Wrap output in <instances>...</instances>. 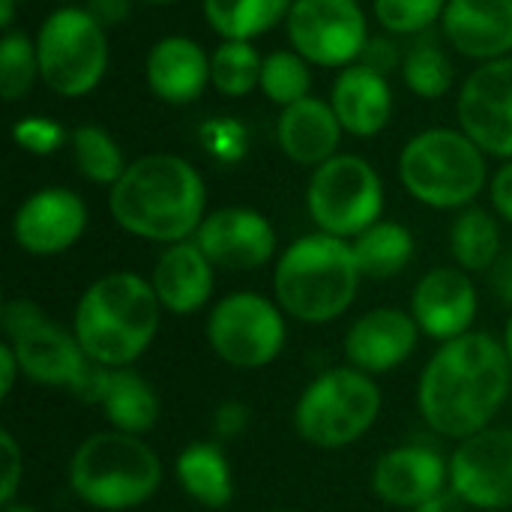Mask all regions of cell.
I'll list each match as a JSON object with an SVG mask.
<instances>
[{
	"mask_svg": "<svg viewBox=\"0 0 512 512\" xmlns=\"http://www.w3.org/2000/svg\"><path fill=\"white\" fill-rule=\"evenodd\" d=\"M510 357L489 333H465L444 342L423 369L417 405L429 429L444 438L483 432L510 393Z\"/></svg>",
	"mask_w": 512,
	"mask_h": 512,
	"instance_id": "1",
	"label": "cell"
},
{
	"mask_svg": "<svg viewBox=\"0 0 512 512\" xmlns=\"http://www.w3.org/2000/svg\"><path fill=\"white\" fill-rule=\"evenodd\" d=\"M204 207V180L177 153L138 156L108 192V210L123 231L168 246L198 234L207 216Z\"/></svg>",
	"mask_w": 512,
	"mask_h": 512,
	"instance_id": "2",
	"label": "cell"
},
{
	"mask_svg": "<svg viewBox=\"0 0 512 512\" xmlns=\"http://www.w3.org/2000/svg\"><path fill=\"white\" fill-rule=\"evenodd\" d=\"M159 297L138 273H108L78 300L75 339L87 357L108 369L135 363L159 330Z\"/></svg>",
	"mask_w": 512,
	"mask_h": 512,
	"instance_id": "3",
	"label": "cell"
},
{
	"mask_svg": "<svg viewBox=\"0 0 512 512\" xmlns=\"http://www.w3.org/2000/svg\"><path fill=\"white\" fill-rule=\"evenodd\" d=\"M360 264L348 240L333 234H306L294 240L273 273L279 306L306 324L339 318L357 297Z\"/></svg>",
	"mask_w": 512,
	"mask_h": 512,
	"instance_id": "4",
	"label": "cell"
},
{
	"mask_svg": "<svg viewBox=\"0 0 512 512\" xmlns=\"http://www.w3.org/2000/svg\"><path fill=\"white\" fill-rule=\"evenodd\" d=\"M0 327L30 381L66 387L81 402H102L111 369L93 363L81 342L54 324L33 300L18 297L3 303Z\"/></svg>",
	"mask_w": 512,
	"mask_h": 512,
	"instance_id": "5",
	"label": "cell"
},
{
	"mask_svg": "<svg viewBox=\"0 0 512 512\" xmlns=\"http://www.w3.org/2000/svg\"><path fill=\"white\" fill-rule=\"evenodd\" d=\"M159 483V456L138 435L117 429L81 441L69 462L72 492L96 510H132L150 501Z\"/></svg>",
	"mask_w": 512,
	"mask_h": 512,
	"instance_id": "6",
	"label": "cell"
},
{
	"mask_svg": "<svg viewBox=\"0 0 512 512\" xmlns=\"http://www.w3.org/2000/svg\"><path fill=\"white\" fill-rule=\"evenodd\" d=\"M399 180L426 207H471L489 180L486 153L462 129H423L399 153Z\"/></svg>",
	"mask_w": 512,
	"mask_h": 512,
	"instance_id": "7",
	"label": "cell"
},
{
	"mask_svg": "<svg viewBox=\"0 0 512 512\" xmlns=\"http://www.w3.org/2000/svg\"><path fill=\"white\" fill-rule=\"evenodd\" d=\"M33 39L39 81L63 99L93 93L108 72V30L78 3L45 15Z\"/></svg>",
	"mask_w": 512,
	"mask_h": 512,
	"instance_id": "8",
	"label": "cell"
},
{
	"mask_svg": "<svg viewBox=\"0 0 512 512\" xmlns=\"http://www.w3.org/2000/svg\"><path fill=\"white\" fill-rule=\"evenodd\" d=\"M381 411L378 384L360 369H330L318 375L294 408V426L303 441L321 450H342L360 441Z\"/></svg>",
	"mask_w": 512,
	"mask_h": 512,
	"instance_id": "9",
	"label": "cell"
},
{
	"mask_svg": "<svg viewBox=\"0 0 512 512\" xmlns=\"http://www.w3.org/2000/svg\"><path fill=\"white\" fill-rule=\"evenodd\" d=\"M306 207L324 234L348 240L381 219L384 183L363 156L336 153L312 171Z\"/></svg>",
	"mask_w": 512,
	"mask_h": 512,
	"instance_id": "10",
	"label": "cell"
},
{
	"mask_svg": "<svg viewBox=\"0 0 512 512\" xmlns=\"http://www.w3.org/2000/svg\"><path fill=\"white\" fill-rule=\"evenodd\" d=\"M207 342L225 363L258 369L279 357L285 345V321L267 297L237 291L222 297L210 312Z\"/></svg>",
	"mask_w": 512,
	"mask_h": 512,
	"instance_id": "11",
	"label": "cell"
},
{
	"mask_svg": "<svg viewBox=\"0 0 512 512\" xmlns=\"http://www.w3.org/2000/svg\"><path fill=\"white\" fill-rule=\"evenodd\" d=\"M285 27L291 48L324 69L357 63L369 42V21L360 0H294Z\"/></svg>",
	"mask_w": 512,
	"mask_h": 512,
	"instance_id": "12",
	"label": "cell"
},
{
	"mask_svg": "<svg viewBox=\"0 0 512 512\" xmlns=\"http://www.w3.org/2000/svg\"><path fill=\"white\" fill-rule=\"evenodd\" d=\"M459 129L486 153L512 159V54L480 63L459 90Z\"/></svg>",
	"mask_w": 512,
	"mask_h": 512,
	"instance_id": "13",
	"label": "cell"
},
{
	"mask_svg": "<svg viewBox=\"0 0 512 512\" xmlns=\"http://www.w3.org/2000/svg\"><path fill=\"white\" fill-rule=\"evenodd\" d=\"M450 492L480 510L512 507V429H483L456 447Z\"/></svg>",
	"mask_w": 512,
	"mask_h": 512,
	"instance_id": "14",
	"label": "cell"
},
{
	"mask_svg": "<svg viewBox=\"0 0 512 512\" xmlns=\"http://www.w3.org/2000/svg\"><path fill=\"white\" fill-rule=\"evenodd\" d=\"M87 228V204L66 186H45L27 195L12 216V237L27 255H60Z\"/></svg>",
	"mask_w": 512,
	"mask_h": 512,
	"instance_id": "15",
	"label": "cell"
},
{
	"mask_svg": "<svg viewBox=\"0 0 512 512\" xmlns=\"http://www.w3.org/2000/svg\"><path fill=\"white\" fill-rule=\"evenodd\" d=\"M195 243L222 270H258L276 252L270 219L252 207H219L204 216Z\"/></svg>",
	"mask_w": 512,
	"mask_h": 512,
	"instance_id": "16",
	"label": "cell"
},
{
	"mask_svg": "<svg viewBox=\"0 0 512 512\" xmlns=\"http://www.w3.org/2000/svg\"><path fill=\"white\" fill-rule=\"evenodd\" d=\"M450 480V462L432 447L408 444L384 453L372 471V492L402 510H417L420 504L432 501L435 495L447 492Z\"/></svg>",
	"mask_w": 512,
	"mask_h": 512,
	"instance_id": "17",
	"label": "cell"
},
{
	"mask_svg": "<svg viewBox=\"0 0 512 512\" xmlns=\"http://www.w3.org/2000/svg\"><path fill=\"white\" fill-rule=\"evenodd\" d=\"M411 315L417 327L432 339L450 342L465 336L477 318V288L468 273L456 267H438L417 282Z\"/></svg>",
	"mask_w": 512,
	"mask_h": 512,
	"instance_id": "18",
	"label": "cell"
},
{
	"mask_svg": "<svg viewBox=\"0 0 512 512\" xmlns=\"http://www.w3.org/2000/svg\"><path fill=\"white\" fill-rule=\"evenodd\" d=\"M441 33L468 60L510 57L512 0H447Z\"/></svg>",
	"mask_w": 512,
	"mask_h": 512,
	"instance_id": "19",
	"label": "cell"
},
{
	"mask_svg": "<svg viewBox=\"0 0 512 512\" xmlns=\"http://www.w3.org/2000/svg\"><path fill=\"white\" fill-rule=\"evenodd\" d=\"M144 78L156 99L168 105H189L201 99L210 84V54L189 36H162L147 51Z\"/></svg>",
	"mask_w": 512,
	"mask_h": 512,
	"instance_id": "20",
	"label": "cell"
},
{
	"mask_svg": "<svg viewBox=\"0 0 512 512\" xmlns=\"http://www.w3.org/2000/svg\"><path fill=\"white\" fill-rule=\"evenodd\" d=\"M417 321L402 309H372L351 324L345 336V357L366 375H381L408 360L417 345Z\"/></svg>",
	"mask_w": 512,
	"mask_h": 512,
	"instance_id": "21",
	"label": "cell"
},
{
	"mask_svg": "<svg viewBox=\"0 0 512 512\" xmlns=\"http://www.w3.org/2000/svg\"><path fill=\"white\" fill-rule=\"evenodd\" d=\"M330 105L342 123V129L354 138H375L387 129L393 114V87L387 75L351 63L339 69L330 87Z\"/></svg>",
	"mask_w": 512,
	"mask_h": 512,
	"instance_id": "22",
	"label": "cell"
},
{
	"mask_svg": "<svg viewBox=\"0 0 512 512\" xmlns=\"http://www.w3.org/2000/svg\"><path fill=\"white\" fill-rule=\"evenodd\" d=\"M342 132L345 129H342L330 99H318V96H309L303 102L282 108L279 120H276L279 150L291 162L309 165V168H318L339 153Z\"/></svg>",
	"mask_w": 512,
	"mask_h": 512,
	"instance_id": "23",
	"label": "cell"
},
{
	"mask_svg": "<svg viewBox=\"0 0 512 512\" xmlns=\"http://www.w3.org/2000/svg\"><path fill=\"white\" fill-rule=\"evenodd\" d=\"M150 285L162 309L174 315L198 312L213 294V261L201 252L195 240L171 243L159 255Z\"/></svg>",
	"mask_w": 512,
	"mask_h": 512,
	"instance_id": "24",
	"label": "cell"
},
{
	"mask_svg": "<svg viewBox=\"0 0 512 512\" xmlns=\"http://www.w3.org/2000/svg\"><path fill=\"white\" fill-rule=\"evenodd\" d=\"M294 0H201L204 21L219 39L252 42L288 21Z\"/></svg>",
	"mask_w": 512,
	"mask_h": 512,
	"instance_id": "25",
	"label": "cell"
},
{
	"mask_svg": "<svg viewBox=\"0 0 512 512\" xmlns=\"http://www.w3.org/2000/svg\"><path fill=\"white\" fill-rule=\"evenodd\" d=\"M177 483L207 510H222L234 498V480L225 453L216 444H192L177 459Z\"/></svg>",
	"mask_w": 512,
	"mask_h": 512,
	"instance_id": "26",
	"label": "cell"
},
{
	"mask_svg": "<svg viewBox=\"0 0 512 512\" xmlns=\"http://www.w3.org/2000/svg\"><path fill=\"white\" fill-rule=\"evenodd\" d=\"M99 405L105 408L108 423L126 435H144L159 420V399L153 387L132 369H111Z\"/></svg>",
	"mask_w": 512,
	"mask_h": 512,
	"instance_id": "27",
	"label": "cell"
},
{
	"mask_svg": "<svg viewBox=\"0 0 512 512\" xmlns=\"http://www.w3.org/2000/svg\"><path fill=\"white\" fill-rule=\"evenodd\" d=\"M360 273L369 279H390L414 258V234L402 222L378 219L351 243Z\"/></svg>",
	"mask_w": 512,
	"mask_h": 512,
	"instance_id": "28",
	"label": "cell"
},
{
	"mask_svg": "<svg viewBox=\"0 0 512 512\" xmlns=\"http://www.w3.org/2000/svg\"><path fill=\"white\" fill-rule=\"evenodd\" d=\"M450 252L468 273L492 270L501 258L498 219L483 207H465L450 228Z\"/></svg>",
	"mask_w": 512,
	"mask_h": 512,
	"instance_id": "29",
	"label": "cell"
},
{
	"mask_svg": "<svg viewBox=\"0 0 512 512\" xmlns=\"http://www.w3.org/2000/svg\"><path fill=\"white\" fill-rule=\"evenodd\" d=\"M69 147L75 156V165L81 171L84 180L99 183V186H114L123 171H126V156L120 150V144L114 141V135L105 126L96 123H81L69 132Z\"/></svg>",
	"mask_w": 512,
	"mask_h": 512,
	"instance_id": "30",
	"label": "cell"
},
{
	"mask_svg": "<svg viewBox=\"0 0 512 512\" xmlns=\"http://www.w3.org/2000/svg\"><path fill=\"white\" fill-rule=\"evenodd\" d=\"M402 78H405V84H408V90L414 96H420V99H441V96H447L453 90L456 69H453V60H450L447 48L432 33H423L405 51Z\"/></svg>",
	"mask_w": 512,
	"mask_h": 512,
	"instance_id": "31",
	"label": "cell"
},
{
	"mask_svg": "<svg viewBox=\"0 0 512 512\" xmlns=\"http://www.w3.org/2000/svg\"><path fill=\"white\" fill-rule=\"evenodd\" d=\"M261 66L264 57L252 42L222 39L210 54V84L228 99H243L261 87Z\"/></svg>",
	"mask_w": 512,
	"mask_h": 512,
	"instance_id": "32",
	"label": "cell"
},
{
	"mask_svg": "<svg viewBox=\"0 0 512 512\" xmlns=\"http://www.w3.org/2000/svg\"><path fill=\"white\" fill-rule=\"evenodd\" d=\"M270 102L279 108H288L294 102H303L312 96V63L297 54L294 48H279L264 57L261 66V87Z\"/></svg>",
	"mask_w": 512,
	"mask_h": 512,
	"instance_id": "33",
	"label": "cell"
},
{
	"mask_svg": "<svg viewBox=\"0 0 512 512\" xmlns=\"http://www.w3.org/2000/svg\"><path fill=\"white\" fill-rule=\"evenodd\" d=\"M39 78L36 39L24 30H6L0 36V93L6 102H21Z\"/></svg>",
	"mask_w": 512,
	"mask_h": 512,
	"instance_id": "34",
	"label": "cell"
},
{
	"mask_svg": "<svg viewBox=\"0 0 512 512\" xmlns=\"http://www.w3.org/2000/svg\"><path fill=\"white\" fill-rule=\"evenodd\" d=\"M447 0H372L375 21L393 36H423L441 24Z\"/></svg>",
	"mask_w": 512,
	"mask_h": 512,
	"instance_id": "35",
	"label": "cell"
},
{
	"mask_svg": "<svg viewBox=\"0 0 512 512\" xmlns=\"http://www.w3.org/2000/svg\"><path fill=\"white\" fill-rule=\"evenodd\" d=\"M198 141L222 165H237L249 153V129L237 117H210L198 126Z\"/></svg>",
	"mask_w": 512,
	"mask_h": 512,
	"instance_id": "36",
	"label": "cell"
},
{
	"mask_svg": "<svg viewBox=\"0 0 512 512\" xmlns=\"http://www.w3.org/2000/svg\"><path fill=\"white\" fill-rule=\"evenodd\" d=\"M12 141L33 156H48V153H57L63 144H69V132L51 117L30 114L12 123Z\"/></svg>",
	"mask_w": 512,
	"mask_h": 512,
	"instance_id": "37",
	"label": "cell"
},
{
	"mask_svg": "<svg viewBox=\"0 0 512 512\" xmlns=\"http://www.w3.org/2000/svg\"><path fill=\"white\" fill-rule=\"evenodd\" d=\"M402 60H405V54L399 51V45L390 36H369L357 63H363L381 75H390L393 69H402Z\"/></svg>",
	"mask_w": 512,
	"mask_h": 512,
	"instance_id": "38",
	"label": "cell"
},
{
	"mask_svg": "<svg viewBox=\"0 0 512 512\" xmlns=\"http://www.w3.org/2000/svg\"><path fill=\"white\" fill-rule=\"evenodd\" d=\"M0 450H3V483H0V504H12L18 483H21V471H24V459H21V447L12 438V432H0Z\"/></svg>",
	"mask_w": 512,
	"mask_h": 512,
	"instance_id": "39",
	"label": "cell"
},
{
	"mask_svg": "<svg viewBox=\"0 0 512 512\" xmlns=\"http://www.w3.org/2000/svg\"><path fill=\"white\" fill-rule=\"evenodd\" d=\"M249 429V408L243 402H222L213 414V432L225 441L243 435Z\"/></svg>",
	"mask_w": 512,
	"mask_h": 512,
	"instance_id": "40",
	"label": "cell"
},
{
	"mask_svg": "<svg viewBox=\"0 0 512 512\" xmlns=\"http://www.w3.org/2000/svg\"><path fill=\"white\" fill-rule=\"evenodd\" d=\"M489 195H492L495 213H498L504 222H510L512 225V159H507V162L495 171V177H492V183H489Z\"/></svg>",
	"mask_w": 512,
	"mask_h": 512,
	"instance_id": "41",
	"label": "cell"
},
{
	"mask_svg": "<svg viewBox=\"0 0 512 512\" xmlns=\"http://www.w3.org/2000/svg\"><path fill=\"white\" fill-rule=\"evenodd\" d=\"M84 9H87L105 30H111V27H117V24H123V21L129 18L132 0H84Z\"/></svg>",
	"mask_w": 512,
	"mask_h": 512,
	"instance_id": "42",
	"label": "cell"
},
{
	"mask_svg": "<svg viewBox=\"0 0 512 512\" xmlns=\"http://www.w3.org/2000/svg\"><path fill=\"white\" fill-rule=\"evenodd\" d=\"M492 285H495L498 297L512 306V252L501 255L498 264L492 267Z\"/></svg>",
	"mask_w": 512,
	"mask_h": 512,
	"instance_id": "43",
	"label": "cell"
},
{
	"mask_svg": "<svg viewBox=\"0 0 512 512\" xmlns=\"http://www.w3.org/2000/svg\"><path fill=\"white\" fill-rule=\"evenodd\" d=\"M21 372V366H18V357H15V351H12V345L6 342L3 348H0V396H9L12 393V384H15V375Z\"/></svg>",
	"mask_w": 512,
	"mask_h": 512,
	"instance_id": "44",
	"label": "cell"
},
{
	"mask_svg": "<svg viewBox=\"0 0 512 512\" xmlns=\"http://www.w3.org/2000/svg\"><path fill=\"white\" fill-rule=\"evenodd\" d=\"M465 501L456 495V492H441V495H435L432 501H426V504H420L417 510L411 512H465Z\"/></svg>",
	"mask_w": 512,
	"mask_h": 512,
	"instance_id": "45",
	"label": "cell"
},
{
	"mask_svg": "<svg viewBox=\"0 0 512 512\" xmlns=\"http://www.w3.org/2000/svg\"><path fill=\"white\" fill-rule=\"evenodd\" d=\"M15 6H18V0H0V27H3V33L12 30V24H15Z\"/></svg>",
	"mask_w": 512,
	"mask_h": 512,
	"instance_id": "46",
	"label": "cell"
},
{
	"mask_svg": "<svg viewBox=\"0 0 512 512\" xmlns=\"http://www.w3.org/2000/svg\"><path fill=\"white\" fill-rule=\"evenodd\" d=\"M3 512H39V510H33V507H27V504H3Z\"/></svg>",
	"mask_w": 512,
	"mask_h": 512,
	"instance_id": "47",
	"label": "cell"
},
{
	"mask_svg": "<svg viewBox=\"0 0 512 512\" xmlns=\"http://www.w3.org/2000/svg\"><path fill=\"white\" fill-rule=\"evenodd\" d=\"M504 348H507V357H510V366H512V318H510V324H507V333H504Z\"/></svg>",
	"mask_w": 512,
	"mask_h": 512,
	"instance_id": "48",
	"label": "cell"
},
{
	"mask_svg": "<svg viewBox=\"0 0 512 512\" xmlns=\"http://www.w3.org/2000/svg\"><path fill=\"white\" fill-rule=\"evenodd\" d=\"M144 3H150V6H168V3H177V0H144Z\"/></svg>",
	"mask_w": 512,
	"mask_h": 512,
	"instance_id": "49",
	"label": "cell"
},
{
	"mask_svg": "<svg viewBox=\"0 0 512 512\" xmlns=\"http://www.w3.org/2000/svg\"><path fill=\"white\" fill-rule=\"evenodd\" d=\"M57 3H63V6H72V3H78V0H57Z\"/></svg>",
	"mask_w": 512,
	"mask_h": 512,
	"instance_id": "50",
	"label": "cell"
},
{
	"mask_svg": "<svg viewBox=\"0 0 512 512\" xmlns=\"http://www.w3.org/2000/svg\"><path fill=\"white\" fill-rule=\"evenodd\" d=\"M279 512H297V510H279Z\"/></svg>",
	"mask_w": 512,
	"mask_h": 512,
	"instance_id": "51",
	"label": "cell"
}]
</instances>
